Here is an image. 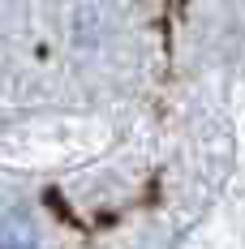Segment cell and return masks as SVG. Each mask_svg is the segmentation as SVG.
<instances>
[{
	"instance_id": "obj_1",
	"label": "cell",
	"mask_w": 245,
	"mask_h": 249,
	"mask_svg": "<svg viewBox=\"0 0 245 249\" xmlns=\"http://www.w3.org/2000/svg\"><path fill=\"white\" fill-rule=\"evenodd\" d=\"M0 249H39V232L26 215H4L0 219Z\"/></svg>"
}]
</instances>
